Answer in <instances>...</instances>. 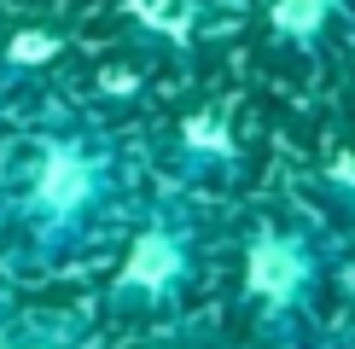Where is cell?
I'll list each match as a JSON object with an SVG mask.
<instances>
[{"mask_svg": "<svg viewBox=\"0 0 355 349\" xmlns=\"http://www.w3.org/2000/svg\"><path fill=\"white\" fill-rule=\"evenodd\" d=\"M303 280V256H297V244H286V239H262L257 251H250V291H262V297H291Z\"/></svg>", "mask_w": 355, "mask_h": 349, "instance_id": "obj_1", "label": "cell"}, {"mask_svg": "<svg viewBox=\"0 0 355 349\" xmlns=\"http://www.w3.org/2000/svg\"><path fill=\"white\" fill-rule=\"evenodd\" d=\"M87 193V174H82V163H70V157H53V169H47V181H41V198L53 204V210H70Z\"/></svg>", "mask_w": 355, "mask_h": 349, "instance_id": "obj_2", "label": "cell"}, {"mask_svg": "<svg viewBox=\"0 0 355 349\" xmlns=\"http://www.w3.org/2000/svg\"><path fill=\"white\" fill-rule=\"evenodd\" d=\"M175 262H181V256H175L169 239H146L140 251H135V280L140 285H164L169 274H175Z\"/></svg>", "mask_w": 355, "mask_h": 349, "instance_id": "obj_3", "label": "cell"}, {"mask_svg": "<svg viewBox=\"0 0 355 349\" xmlns=\"http://www.w3.org/2000/svg\"><path fill=\"white\" fill-rule=\"evenodd\" d=\"M320 18H327V0H279L274 6V24L291 29V35H309Z\"/></svg>", "mask_w": 355, "mask_h": 349, "instance_id": "obj_4", "label": "cell"}]
</instances>
